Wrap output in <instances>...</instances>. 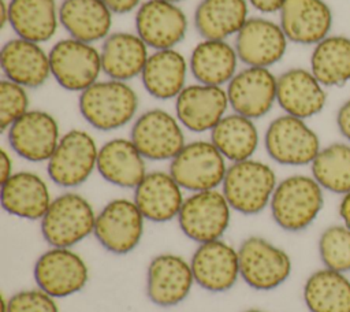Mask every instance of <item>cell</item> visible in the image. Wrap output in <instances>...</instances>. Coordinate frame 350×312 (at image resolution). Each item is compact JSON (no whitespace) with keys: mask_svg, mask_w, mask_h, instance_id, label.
<instances>
[{"mask_svg":"<svg viewBox=\"0 0 350 312\" xmlns=\"http://www.w3.org/2000/svg\"><path fill=\"white\" fill-rule=\"evenodd\" d=\"M14 161L11 153L5 149H0V183L8 179L14 174Z\"/></svg>","mask_w":350,"mask_h":312,"instance_id":"43","label":"cell"},{"mask_svg":"<svg viewBox=\"0 0 350 312\" xmlns=\"http://www.w3.org/2000/svg\"><path fill=\"white\" fill-rule=\"evenodd\" d=\"M226 86L190 83L175 99V115L185 130L206 133L228 114Z\"/></svg>","mask_w":350,"mask_h":312,"instance_id":"18","label":"cell"},{"mask_svg":"<svg viewBox=\"0 0 350 312\" xmlns=\"http://www.w3.org/2000/svg\"><path fill=\"white\" fill-rule=\"evenodd\" d=\"M278 182L268 163L252 157L228 164L220 190L232 211L250 216L269 207Z\"/></svg>","mask_w":350,"mask_h":312,"instance_id":"3","label":"cell"},{"mask_svg":"<svg viewBox=\"0 0 350 312\" xmlns=\"http://www.w3.org/2000/svg\"><path fill=\"white\" fill-rule=\"evenodd\" d=\"M231 207L219 189L194 192L185 197L176 218L179 229L197 244L220 239L231 223Z\"/></svg>","mask_w":350,"mask_h":312,"instance_id":"11","label":"cell"},{"mask_svg":"<svg viewBox=\"0 0 350 312\" xmlns=\"http://www.w3.org/2000/svg\"><path fill=\"white\" fill-rule=\"evenodd\" d=\"M196 283L190 261L175 253L154 256L146 270V296L159 307H175L185 301Z\"/></svg>","mask_w":350,"mask_h":312,"instance_id":"19","label":"cell"},{"mask_svg":"<svg viewBox=\"0 0 350 312\" xmlns=\"http://www.w3.org/2000/svg\"><path fill=\"white\" fill-rule=\"evenodd\" d=\"M309 70L327 89L350 82V37L331 33L313 45Z\"/></svg>","mask_w":350,"mask_h":312,"instance_id":"35","label":"cell"},{"mask_svg":"<svg viewBox=\"0 0 350 312\" xmlns=\"http://www.w3.org/2000/svg\"><path fill=\"white\" fill-rule=\"evenodd\" d=\"M309 312H350V278L329 268L313 271L302 287Z\"/></svg>","mask_w":350,"mask_h":312,"instance_id":"33","label":"cell"},{"mask_svg":"<svg viewBox=\"0 0 350 312\" xmlns=\"http://www.w3.org/2000/svg\"><path fill=\"white\" fill-rule=\"evenodd\" d=\"M245 312H265V311H261V309H247Z\"/></svg>","mask_w":350,"mask_h":312,"instance_id":"45","label":"cell"},{"mask_svg":"<svg viewBox=\"0 0 350 312\" xmlns=\"http://www.w3.org/2000/svg\"><path fill=\"white\" fill-rule=\"evenodd\" d=\"M29 89L7 78L0 81V129H7L30 109Z\"/></svg>","mask_w":350,"mask_h":312,"instance_id":"38","label":"cell"},{"mask_svg":"<svg viewBox=\"0 0 350 312\" xmlns=\"http://www.w3.org/2000/svg\"><path fill=\"white\" fill-rule=\"evenodd\" d=\"M279 25L290 42L313 47L331 34L334 12L325 0H286Z\"/></svg>","mask_w":350,"mask_h":312,"instance_id":"23","label":"cell"},{"mask_svg":"<svg viewBox=\"0 0 350 312\" xmlns=\"http://www.w3.org/2000/svg\"><path fill=\"white\" fill-rule=\"evenodd\" d=\"M278 75L271 68L243 66L227 83L231 111L253 120L271 112L276 104Z\"/></svg>","mask_w":350,"mask_h":312,"instance_id":"17","label":"cell"},{"mask_svg":"<svg viewBox=\"0 0 350 312\" xmlns=\"http://www.w3.org/2000/svg\"><path fill=\"white\" fill-rule=\"evenodd\" d=\"M105 5L113 12V15H124L135 12L142 4V0H103Z\"/></svg>","mask_w":350,"mask_h":312,"instance_id":"41","label":"cell"},{"mask_svg":"<svg viewBox=\"0 0 350 312\" xmlns=\"http://www.w3.org/2000/svg\"><path fill=\"white\" fill-rule=\"evenodd\" d=\"M317 250L323 267L345 274L350 272V229L342 222L321 231Z\"/></svg>","mask_w":350,"mask_h":312,"instance_id":"37","label":"cell"},{"mask_svg":"<svg viewBox=\"0 0 350 312\" xmlns=\"http://www.w3.org/2000/svg\"><path fill=\"white\" fill-rule=\"evenodd\" d=\"M239 57L228 40L198 41L189 55V70L194 81L204 85L227 86L238 73Z\"/></svg>","mask_w":350,"mask_h":312,"instance_id":"31","label":"cell"},{"mask_svg":"<svg viewBox=\"0 0 350 312\" xmlns=\"http://www.w3.org/2000/svg\"><path fill=\"white\" fill-rule=\"evenodd\" d=\"M0 67L3 78L16 82L26 89L44 86L51 74L49 51L42 44L14 36L0 49Z\"/></svg>","mask_w":350,"mask_h":312,"instance_id":"21","label":"cell"},{"mask_svg":"<svg viewBox=\"0 0 350 312\" xmlns=\"http://www.w3.org/2000/svg\"><path fill=\"white\" fill-rule=\"evenodd\" d=\"M247 0H201L193 14V26L205 40L234 38L249 19Z\"/></svg>","mask_w":350,"mask_h":312,"instance_id":"32","label":"cell"},{"mask_svg":"<svg viewBox=\"0 0 350 312\" xmlns=\"http://www.w3.org/2000/svg\"><path fill=\"white\" fill-rule=\"evenodd\" d=\"M264 148L280 166H310L321 149L319 134L305 119L282 114L272 119L264 133Z\"/></svg>","mask_w":350,"mask_h":312,"instance_id":"5","label":"cell"},{"mask_svg":"<svg viewBox=\"0 0 350 312\" xmlns=\"http://www.w3.org/2000/svg\"><path fill=\"white\" fill-rule=\"evenodd\" d=\"M133 200L146 220L165 223L178 218L185 196L170 171L154 170L137 185Z\"/></svg>","mask_w":350,"mask_h":312,"instance_id":"24","label":"cell"},{"mask_svg":"<svg viewBox=\"0 0 350 312\" xmlns=\"http://www.w3.org/2000/svg\"><path fill=\"white\" fill-rule=\"evenodd\" d=\"M149 55L150 48L135 31H112L100 45L103 74L130 82L141 77Z\"/></svg>","mask_w":350,"mask_h":312,"instance_id":"26","label":"cell"},{"mask_svg":"<svg viewBox=\"0 0 350 312\" xmlns=\"http://www.w3.org/2000/svg\"><path fill=\"white\" fill-rule=\"evenodd\" d=\"M139 97L124 81L98 79L78 94V109L85 122L98 131L119 130L138 116Z\"/></svg>","mask_w":350,"mask_h":312,"instance_id":"1","label":"cell"},{"mask_svg":"<svg viewBox=\"0 0 350 312\" xmlns=\"http://www.w3.org/2000/svg\"><path fill=\"white\" fill-rule=\"evenodd\" d=\"M59 19L68 37L97 44L112 33L113 12L103 0H62Z\"/></svg>","mask_w":350,"mask_h":312,"instance_id":"29","label":"cell"},{"mask_svg":"<svg viewBox=\"0 0 350 312\" xmlns=\"http://www.w3.org/2000/svg\"><path fill=\"white\" fill-rule=\"evenodd\" d=\"M145 220L133 198H113L97 213L93 235L109 253L127 255L139 245Z\"/></svg>","mask_w":350,"mask_h":312,"instance_id":"12","label":"cell"},{"mask_svg":"<svg viewBox=\"0 0 350 312\" xmlns=\"http://www.w3.org/2000/svg\"><path fill=\"white\" fill-rule=\"evenodd\" d=\"M238 256L241 279L258 291L278 289L293 271L290 255L260 235L245 238L238 248Z\"/></svg>","mask_w":350,"mask_h":312,"instance_id":"8","label":"cell"},{"mask_svg":"<svg viewBox=\"0 0 350 312\" xmlns=\"http://www.w3.org/2000/svg\"><path fill=\"white\" fill-rule=\"evenodd\" d=\"M56 298L41 289H25L8 300L1 298V312H59Z\"/></svg>","mask_w":350,"mask_h":312,"instance_id":"39","label":"cell"},{"mask_svg":"<svg viewBox=\"0 0 350 312\" xmlns=\"http://www.w3.org/2000/svg\"><path fill=\"white\" fill-rule=\"evenodd\" d=\"M52 200L46 181L37 172L15 171L8 179L1 182V207L12 216L41 220Z\"/></svg>","mask_w":350,"mask_h":312,"instance_id":"25","label":"cell"},{"mask_svg":"<svg viewBox=\"0 0 350 312\" xmlns=\"http://www.w3.org/2000/svg\"><path fill=\"white\" fill-rule=\"evenodd\" d=\"M310 175L324 192L338 196L350 192V144L335 141L321 146L310 164Z\"/></svg>","mask_w":350,"mask_h":312,"instance_id":"36","label":"cell"},{"mask_svg":"<svg viewBox=\"0 0 350 312\" xmlns=\"http://www.w3.org/2000/svg\"><path fill=\"white\" fill-rule=\"evenodd\" d=\"M212 144L230 163L252 159L260 144V133L253 119L228 112L209 133Z\"/></svg>","mask_w":350,"mask_h":312,"instance_id":"34","label":"cell"},{"mask_svg":"<svg viewBox=\"0 0 350 312\" xmlns=\"http://www.w3.org/2000/svg\"><path fill=\"white\" fill-rule=\"evenodd\" d=\"M10 149L19 157L31 161H48L60 138L57 119L44 109H29L5 131Z\"/></svg>","mask_w":350,"mask_h":312,"instance_id":"16","label":"cell"},{"mask_svg":"<svg viewBox=\"0 0 350 312\" xmlns=\"http://www.w3.org/2000/svg\"><path fill=\"white\" fill-rule=\"evenodd\" d=\"M7 26L16 37L45 44L60 27L59 4L56 0H10Z\"/></svg>","mask_w":350,"mask_h":312,"instance_id":"30","label":"cell"},{"mask_svg":"<svg viewBox=\"0 0 350 312\" xmlns=\"http://www.w3.org/2000/svg\"><path fill=\"white\" fill-rule=\"evenodd\" d=\"M49 63L56 83L62 89L78 94L103 75L100 48L68 36L52 44Z\"/></svg>","mask_w":350,"mask_h":312,"instance_id":"6","label":"cell"},{"mask_svg":"<svg viewBox=\"0 0 350 312\" xmlns=\"http://www.w3.org/2000/svg\"><path fill=\"white\" fill-rule=\"evenodd\" d=\"M96 211L77 192L56 196L40 220L42 238L53 248H72L94 233Z\"/></svg>","mask_w":350,"mask_h":312,"instance_id":"4","label":"cell"},{"mask_svg":"<svg viewBox=\"0 0 350 312\" xmlns=\"http://www.w3.org/2000/svg\"><path fill=\"white\" fill-rule=\"evenodd\" d=\"M338 215L340 222L350 229V192L340 196V201L338 205Z\"/></svg>","mask_w":350,"mask_h":312,"instance_id":"44","label":"cell"},{"mask_svg":"<svg viewBox=\"0 0 350 312\" xmlns=\"http://www.w3.org/2000/svg\"><path fill=\"white\" fill-rule=\"evenodd\" d=\"M167 1H171V3H176V4H179L180 1H183V0H167Z\"/></svg>","mask_w":350,"mask_h":312,"instance_id":"46","label":"cell"},{"mask_svg":"<svg viewBox=\"0 0 350 312\" xmlns=\"http://www.w3.org/2000/svg\"><path fill=\"white\" fill-rule=\"evenodd\" d=\"M97 172L113 186L134 190L148 172L146 159L130 138H111L98 148Z\"/></svg>","mask_w":350,"mask_h":312,"instance_id":"27","label":"cell"},{"mask_svg":"<svg viewBox=\"0 0 350 312\" xmlns=\"http://www.w3.org/2000/svg\"><path fill=\"white\" fill-rule=\"evenodd\" d=\"M232 40L243 66L264 68L279 63L286 56L290 44L279 22L264 15L249 16Z\"/></svg>","mask_w":350,"mask_h":312,"instance_id":"15","label":"cell"},{"mask_svg":"<svg viewBox=\"0 0 350 312\" xmlns=\"http://www.w3.org/2000/svg\"><path fill=\"white\" fill-rule=\"evenodd\" d=\"M33 276L38 289L55 298H64L88 285L89 267L72 248L51 246L36 260Z\"/></svg>","mask_w":350,"mask_h":312,"instance_id":"13","label":"cell"},{"mask_svg":"<svg viewBox=\"0 0 350 312\" xmlns=\"http://www.w3.org/2000/svg\"><path fill=\"white\" fill-rule=\"evenodd\" d=\"M227 168V159L211 140L186 142L168 166L174 179L190 193L219 189Z\"/></svg>","mask_w":350,"mask_h":312,"instance_id":"9","label":"cell"},{"mask_svg":"<svg viewBox=\"0 0 350 312\" xmlns=\"http://www.w3.org/2000/svg\"><path fill=\"white\" fill-rule=\"evenodd\" d=\"M134 29L152 51L171 49L187 36L189 19L176 3L145 0L134 14Z\"/></svg>","mask_w":350,"mask_h":312,"instance_id":"14","label":"cell"},{"mask_svg":"<svg viewBox=\"0 0 350 312\" xmlns=\"http://www.w3.org/2000/svg\"><path fill=\"white\" fill-rule=\"evenodd\" d=\"M98 148L94 137L82 129H71L46 161L48 178L63 189L83 185L97 171Z\"/></svg>","mask_w":350,"mask_h":312,"instance_id":"7","label":"cell"},{"mask_svg":"<svg viewBox=\"0 0 350 312\" xmlns=\"http://www.w3.org/2000/svg\"><path fill=\"white\" fill-rule=\"evenodd\" d=\"M323 208L324 189L306 174H293L280 179L269 203L273 222L290 233L310 227Z\"/></svg>","mask_w":350,"mask_h":312,"instance_id":"2","label":"cell"},{"mask_svg":"<svg viewBox=\"0 0 350 312\" xmlns=\"http://www.w3.org/2000/svg\"><path fill=\"white\" fill-rule=\"evenodd\" d=\"M276 104L283 114L308 120L324 111L327 88L309 67H291L278 75Z\"/></svg>","mask_w":350,"mask_h":312,"instance_id":"22","label":"cell"},{"mask_svg":"<svg viewBox=\"0 0 350 312\" xmlns=\"http://www.w3.org/2000/svg\"><path fill=\"white\" fill-rule=\"evenodd\" d=\"M190 265L196 283L211 293L227 291L241 278L238 249L221 238L198 244Z\"/></svg>","mask_w":350,"mask_h":312,"instance_id":"20","label":"cell"},{"mask_svg":"<svg viewBox=\"0 0 350 312\" xmlns=\"http://www.w3.org/2000/svg\"><path fill=\"white\" fill-rule=\"evenodd\" d=\"M335 123L343 140L350 144V97L339 105L335 115Z\"/></svg>","mask_w":350,"mask_h":312,"instance_id":"40","label":"cell"},{"mask_svg":"<svg viewBox=\"0 0 350 312\" xmlns=\"http://www.w3.org/2000/svg\"><path fill=\"white\" fill-rule=\"evenodd\" d=\"M249 5L261 15L279 14L286 0H247Z\"/></svg>","mask_w":350,"mask_h":312,"instance_id":"42","label":"cell"},{"mask_svg":"<svg viewBox=\"0 0 350 312\" xmlns=\"http://www.w3.org/2000/svg\"><path fill=\"white\" fill-rule=\"evenodd\" d=\"M189 59L176 48L152 51L139 77L144 89L156 100H175L187 85Z\"/></svg>","mask_w":350,"mask_h":312,"instance_id":"28","label":"cell"},{"mask_svg":"<svg viewBox=\"0 0 350 312\" xmlns=\"http://www.w3.org/2000/svg\"><path fill=\"white\" fill-rule=\"evenodd\" d=\"M130 140L146 160L171 161L186 145L185 127L175 114L150 108L139 114L130 130Z\"/></svg>","mask_w":350,"mask_h":312,"instance_id":"10","label":"cell"}]
</instances>
